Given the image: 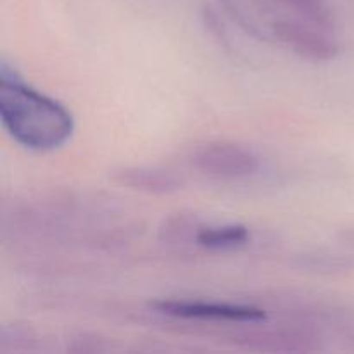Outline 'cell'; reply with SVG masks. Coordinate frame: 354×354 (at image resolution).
I'll use <instances>...</instances> for the list:
<instances>
[{
	"mask_svg": "<svg viewBox=\"0 0 354 354\" xmlns=\"http://www.w3.org/2000/svg\"><path fill=\"white\" fill-rule=\"evenodd\" d=\"M190 165L203 175L220 180H239L254 175L259 159L244 145L234 142H209L190 156Z\"/></svg>",
	"mask_w": 354,
	"mask_h": 354,
	"instance_id": "7a4b0ae2",
	"label": "cell"
},
{
	"mask_svg": "<svg viewBox=\"0 0 354 354\" xmlns=\"http://www.w3.org/2000/svg\"><path fill=\"white\" fill-rule=\"evenodd\" d=\"M272 31L287 48L311 62H328L337 57L339 47L330 37L299 21L279 19Z\"/></svg>",
	"mask_w": 354,
	"mask_h": 354,
	"instance_id": "277c9868",
	"label": "cell"
},
{
	"mask_svg": "<svg viewBox=\"0 0 354 354\" xmlns=\"http://www.w3.org/2000/svg\"><path fill=\"white\" fill-rule=\"evenodd\" d=\"M235 342L248 349L268 353H306L315 349V337L310 332L286 327L244 332L235 335Z\"/></svg>",
	"mask_w": 354,
	"mask_h": 354,
	"instance_id": "5b68a950",
	"label": "cell"
},
{
	"mask_svg": "<svg viewBox=\"0 0 354 354\" xmlns=\"http://www.w3.org/2000/svg\"><path fill=\"white\" fill-rule=\"evenodd\" d=\"M251 234L245 225H221V227H201L196 230L197 245L211 251H225L244 245Z\"/></svg>",
	"mask_w": 354,
	"mask_h": 354,
	"instance_id": "52a82bcc",
	"label": "cell"
},
{
	"mask_svg": "<svg viewBox=\"0 0 354 354\" xmlns=\"http://www.w3.org/2000/svg\"><path fill=\"white\" fill-rule=\"evenodd\" d=\"M159 315L182 320L230 322V324H258L266 320V313L256 306L232 303H207L190 299H159L151 303Z\"/></svg>",
	"mask_w": 354,
	"mask_h": 354,
	"instance_id": "3957f363",
	"label": "cell"
},
{
	"mask_svg": "<svg viewBox=\"0 0 354 354\" xmlns=\"http://www.w3.org/2000/svg\"><path fill=\"white\" fill-rule=\"evenodd\" d=\"M286 2L318 26L327 28L330 24V12L324 0H286Z\"/></svg>",
	"mask_w": 354,
	"mask_h": 354,
	"instance_id": "ba28073f",
	"label": "cell"
},
{
	"mask_svg": "<svg viewBox=\"0 0 354 354\" xmlns=\"http://www.w3.org/2000/svg\"><path fill=\"white\" fill-rule=\"evenodd\" d=\"M0 121L17 144L35 152L62 147L75 133V118L64 104L26 85L6 62L0 66Z\"/></svg>",
	"mask_w": 354,
	"mask_h": 354,
	"instance_id": "6da1fadb",
	"label": "cell"
},
{
	"mask_svg": "<svg viewBox=\"0 0 354 354\" xmlns=\"http://www.w3.org/2000/svg\"><path fill=\"white\" fill-rule=\"evenodd\" d=\"M111 178L124 189L152 196H168L182 189V182L175 175L147 166H121L111 173Z\"/></svg>",
	"mask_w": 354,
	"mask_h": 354,
	"instance_id": "8992f818",
	"label": "cell"
}]
</instances>
